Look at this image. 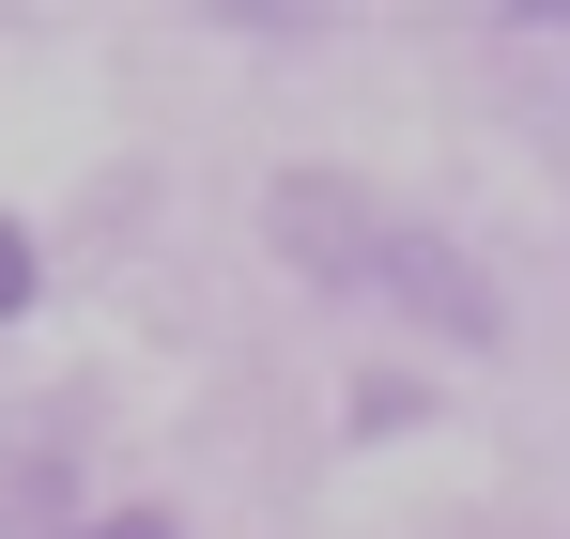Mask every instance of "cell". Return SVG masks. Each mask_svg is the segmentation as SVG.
<instances>
[{"label":"cell","instance_id":"3957f363","mask_svg":"<svg viewBox=\"0 0 570 539\" xmlns=\"http://www.w3.org/2000/svg\"><path fill=\"white\" fill-rule=\"evenodd\" d=\"M62 539H186L170 509H94V525H62Z\"/></svg>","mask_w":570,"mask_h":539},{"label":"cell","instance_id":"6da1fadb","mask_svg":"<svg viewBox=\"0 0 570 539\" xmlns=\"http://www.w3.org/2000/svg\"><path fill=\"white\" fill-rule=\"evenodd\" d=\"M263 247H278L308 293H340V308H401V324H432V340H463V355H493V340H509L493 263H478L463 232H432V216L371 200L355 170H278Z\"/></svg>","mask_w":570,"mask_h":539},{"label":"cell","instance_id":"7a4b0ae2","mask_svg":"<svg viewBox=\"0 0 570 539\" xmlns=\"http://www.w3.org/2000/svg\"><path fill=\"white\" fill-rule=\"evenodd\" d=\"M31 293H47V247H31V232L0 216V324H31Z\"/></svg>","mask_w":570,"mask_h":539}]
</instances>
